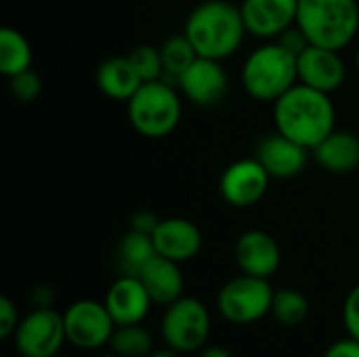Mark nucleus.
I'll use <instances>...</instances> for the list:
<instances>
[{
	"instance_id": "1",
	"label": "nucleus",
	"mask_w": 359,
	"mask_h": 357,
	"mask_svg": "<svg viewBox=\"0 0 359 357\" xmlns=\"http://www.w3.org/2000/svg\"><path fill=\"white\" fill-rule=\"evenodd\" d=\"M273 122L278 133L311 151L337 128V109L328 93L297 82L273 103Z\"/></svg>"
},
{
	"instance_id": "2",
	"label": "nucleus",
	"mask_w": 359,
	"mask_h": 357,
	"mask_svg": "<svg viewBox=\"0 0 359 357\" xmlns=\"http://www.w3.org/2000/svg\"><path fill=\"white\" fill-rule=\"evenodd\" d=\"M183 34L198 57L225 61L240 50L248 34L242 11L229 0H204L185 19Z\"/></svg>"
},
{
	"instance_id": "3",
	"label": "nucleus",
	"mask_w": 359,
	"mask_h": 357,
	"mask_svg": "<svg viewBox=\"0 0 359 357\" xmlns=\"http://www.w3.org/2000/svg\"><path fill=\"white\" fill-rule=\"evenodd\" d=\"M240 82L248 97L263 103H276L299 82L297 55L278 40H265L244 59Z\"/></svg>"
},
{
	"instance_id": "4",
	"label": "nucleus",
	"mask_w": 359,
	"mask_h": 357,
	"mask_svg": "<svg viewBox=\"0 0 359 357\" xmlns=\"http://www.w3.org/2000/svg\"><path fill=\"white\" fill-rule=\"evenodd\" d=\"M297 25L311 44L343 50L359 32V0H299Z\"/></svg>"
},
{
	"instance_id": "5",
	"label": "nucleus",
	"mask_w": 359,
	"mask_h": 357,
	"mask_svg": "<svg viewBox=\"0 0 359 357\" xmlns=\"http://www.w3.org/2000/svg\"><path fill=\"white\" fill-rule=\"evenodd\" d=\"M126 116L139 135L147 139L168 137L181 122L183 95L177 84L166 78L143 82L126 101Z\"/></svg>"
},
{
	"instance_id": "6",
	"label": "nucleus",
	"mask_w": 359,
	"mask_h": 357,
	"mask_svg": "<svg viewBox=\"0 0 359 357\" xmlns=\"http://www.w3.org/2000/svg\"><path fill=\"white\" fill-rule=\"evenodd\" d=\"M160 330L166 347H172L179 353H194L208 341L210 314L202 301L183 295L166 307Z\"/></svg>"
},
{
	"instance_id": "7",
	"label": "nucleus",
	"mask_w": 359,
	"mask_h": 357,
	"mask_svg": "<svg viewBox=\"0 0 359 357\" xmlns=\"http://www.w3.org/2000/svg\"><path fill=\"white\" fill-rule=\"evenodd\" d=\"M273 292L269 280L242 274L219 290L217 307L231 324H252L271 314Z\"/></svg>"
},
{
	"instance_id": "8",
	"label": "nucleus",
	"mask_w": 359,
	"mask_h": 357,
	"mask_svg": "<svg viewBox=\"0 0 359 357\" xmlns=\"http://www.w3.org/2000/svg\"><path fill=\"white\" fill-rule=\"evenodd\" d=\"M13 337L21 357H55L67 341L63 314L50 307H34L19 322Z\"/></svg>"
},
{
	"instance_id": "9",
	"label": "nucleus",
	"mask_w": 359,
	"mask_h": 357,
	"mask_svg": "<svg viewBox=\"0 0 359 357\" xmlns=\"http://www.w3.org/2000/svg\"><path fill=\"white\" fill-rule=\"evenodd\" d=\"M63 324L67 343L86 351L109 345V339L116 330V322L111 320L105 303L93 299L72 303L63 314Z\"/></svg>"
},
{
	"instance_id": "10",
	"label": "nucleus",
	"mask_w": 359,
	"mask_h": 357,
	"mask_svg": "<svg viewBox=\"0 0 359 357\" xmlns=\"http://www.w3.org/2000/svg\"><path fill=\"white\" fill-rule=\"evenodd\" d=\"M269 173L263 164L252 158H242L231 162L219 181V191L223 200L233 208H250L259 204L269 189Z\"/></svg>"
},
{
	"instance_id": "11",
	"label": "nucleus",
	"mask_w": 359,
	"mask_h": 357,
	"mask_svg": "<svg viewBox=\"0 0 359 357\" xmlns=\"http://www.w3.org/2000/svg\"><path fill=\"white\" fill-rule=\"evenodd\" d=\"M175 84L189 103L198 107H212L227 97L229 76L223 67V61L198 57L177 78Z\"/></svg>"
},
{
	"instance_id": "12",
	"label": "nucleus",
	"mask_w": 359,
	"mask_h": 357,
	"mask_svg": "<svg viewBox=\"0 0 359 357\" xmlns=\"http://www.w3.org/2000/svg\"><path fill=\"white\" fill-rule=\"evenodd\" d=\"M240 11L250 36L278 40L297 23L299 0H242Z\"/></svg>"
},
{
	"instance_id": "13",
	"label": "nucleus",
	"mask_w": 359,
	"mask_h": 357,
	"mask_svg": "<svg viewBox=\"0 0 359 357\" xmlns=\"http://www.w3.org/2000/svg\"><path fill=\"white\" fill-rule=\"evenodd\" d=\"M297 69L301 84H307L328 95L337 93L347 78V65L341 57V50L316 44H309L297 57Z\"/></svg>"
},
{
	"instance_id": "14",
	"label": "nucleus",
	"mask_w": 359,
	"mask_h": 357,
	"mask_svg": "<svg viewBox=\"0 0 359 357\" xmlns=\"http://www.w3.org/2000/svg\"><path fill=\"white\" fill-rule=\"evenodd\" d=\"M311 151L301 143L292 141L282 133L265 135L255 151V158L263 164L271 179H294L299 177L309 162Z\"/></svg>"
},
{
	"instance_id": "15",
	"label": "nucleus",
	"mask_w": 359,
	"mask_h": 357,
	"mask_svg": "<svg viewBox=\"0 0 359 357\" xmlns=\"http://www.w3.org/2000/svg\"><path fill=\"white\" fill-rule=\"evenodd\" d=\"M236 263L242 274L269 280L282 263V252L276 238L263 229L244 231L233 248Z\"/></svg>"
},
{
	"instance_id": "16",
	"label": "nucleus",
	"mask_w": 359,
	"mask_h": 357,
	"mask_svg": "<svg viewBox=\"0 0 359 357\" xmlns=\"http://www.w3.org/2000/svg\"><path fill=\"white\" fill-rule=\"evenodd\" d=\"M156 252L175 263L191 261L202 250V231L200 227L183 217L160 219L156 231L151 234Z\"/></svg>"
},
{
	"instance_id": "17",
	"label": "nucleus",
	"mask_w": 359,
	"mask_h": 357,
	"mask_svg": "<svg viewBox=\"0 0 359 357\" xmlns=\"http://www.w3.org/2000/svg\"><path fill=\"white\" fill-rule=\"evenodd\" d=\"M103 303L116 326H124V324H141L149 311L151 299L137 276H120L109 286Z\"/></svg>"
},
{
	"instance_id": "18",
	"label": "nucleus",
	"mask_w": 359,
	"mask_h": 357,
	"mask_svg": "<svg viewBox=\"0 0 359 357\" xmlns=\"http://www.w3.org/2000/svg\"><path fill=\"white\" fill-rule=\"evenodd\" d=\"M179 265L181 263H175L166 257L156 255L143 267V271L137 276L143 282L151 303L168 307L170 303H175L183 297L185 278H183V271Z\"/></svg>"
},
{
	"instance_id": "19",
	"label": "nucleus",
	"mask_w": 359,
	"mask_h": 357,
	"mask_svg": "<svg viewBox=\"0 0 359 357\" xmlns=\"http://www.w3.org/2000/svg\"><path fill=\"white\" fill-rule=\"evenodd\" d=\"M313 160L332 175H349L359 168V137L351 130L334 128L316 149Z\"/></svg>"
},
{
	"instance_id": "20",
	"label": "nucleus",
	"mask_w": 359,
	"mask_h": 357,
	"mask_svg": "<svg viewBox=\"0 0 359 357\" xmlns=\"http://www.w3.org/2000/svg\"><path fill=\"white\" fill-rule=\"evenodd\" d=\"M95 82L99 86V90L114 99V101H128L139 86L143 84L141 76L137 74L135 65L130 63L128 55L124 57H109L105 59L95 74Z\"/></svg>"
},
{
	"instance_id": "21",
	"label": "nucleus",
	"mask_w": 359,
	"mask_h": 357,
	"mask_svg": "<svg viewBox=\"0 0 359 357\" xmlns=\"http://www.w3.org/2000/svg\"><path fill=\"white\" fill-rule=\"evenodd\" d=\"M156 255L154 238L147 234L128 229L118 242V267L122 276H139Z\"/></svg>"
},
{
	"instance_id": "22",
	"label": "nucleus",
	"mask_w": 359,
	"mask_h": 357,
	"mask_svg": "<svg viewBox=\"0 0 359 357\" xmlns=\"http://www.w3.org/2000/svg\"><path fill=\"white\" fill-rule=\"evenodd\" d=\"M34 50L29 40L15 27L0 29V72L6 78H13L25 69H32Z\"/></svg>"
},
{
	"instance_id": "23",
	"label": "nucleus",
	"mask_w": 359,
	"mask_h": 357,
	"mask_svg": "<svg viewBox=\"0 0 359 357\" xmlns=\"http://www.w3.org/2000/svg\"><path fill=\"white\" fill-rule=\"evenodd\" d=\"M154 339L149 330L141 324H124L116 326L111 339H109V349L111 353L120 357H147L154 349Z\"/></svg>"
},
{
	"instance_id": "24",
	"label": "nucleus",
	"mask_w": 359,
	"mask_h": 357,
	"mask_svg": "<svg viewBox=\"0 0 359 357\" xmlns=\"http://www.w3.org/2000/svg\"><path fill=\"white\" fill-rule=\"evenodd\" d=\"M162 61H164V78L177 82V78L198 59V53L185 34L170 36L160 46Z\"/></svg>"
},
{
	"instance_id": "25",
	"label": "nucleus",
	"mask_w": 359,
	"mask_h": 357,
	"mask_svg": "<svg viewBox=\"0 0 359 357\" xmlns=\"http://www.w3.org/2000/svg\"><path fill=\"white\" fill-rule=\"evenodd\" d=\"M271 316L282 326H301L309 316V301L297 288H280L273 292Z\"/></svg>"
},
{
	"instance_id": "26",
	"label": "nucleus",
	"mask_w": 359,
	"mask_h": 357,
	"mask_svg": "<svg viewBox=\"0 0 359 357\" xmlns=\"http://www.w3.org/2000/svg\"><path fill=\"white\" fill-rule=\"evenodd\" d=\"M128 59L135 65V69H137V74L141 76L143 82H151V80H162L164 78V61H162L160 46H151V44L135 46L128 53Z\"/></svg>"
},
{
	"instance_id": "27",
	"label": "nucleus",
	"mask_w": 359,
	"mask_h": 357,
	"mask_svg": "<svg viewBox=\"0 0 359 357\" xmlns=\"http://www.w3.org/2000/svg\"><path fill=\"white\" fill-rule=\"evenodd\" d=\"M8 90L11 95L21 103H32L42 93V80L34 69H25L13 78H8Z\"/></svg>"
},
{
	"instance_id": "28",
	"label": "nucleus",
	"mask_w": 359,
	"mask_h": 357,
	"mask_svg": "<svg viewBox=\"0 0 359 357\" xmlns=\"http://www.w3.org/2000/svg\"><path fill=\"white\" fill-rule=\"evenodd\" d=\"M343 324L349 337L359 341V284L351 288L343 305Z\"/></svg>"
},
{
	"instance_id": "29",
	"label": "nucleus",
	"mask_w": 359,
	"mask_h": 357,
	"mask_svg": "<svg viewBox=\"0 0 359 357\" xmlns=\"http://www.w3.org/2000/svg\"><path fill=\"white\" fill-rule=\"evenodd\" d=\"M19 316H17V307L8 297H0V339H8L15 335L17 326H19Z\"/></svg>"
},
{
	"instance_id": "30",
	"label": "nucleus",
	"mask_w": 359,
	"mask_h": 357,
	"mask_svg": "<svg viewBox=\"0 0 359 357\" xmlns=\"http://www.w3.org/2000/svg\"><path fill=\"white\" fill-rule=\"evenodd\" d=\"M278 42H280L284 48H288L292 55H297V57H299V55H301V53L311 44V42L307 40V36L303 34V29H301L297 23H294L292 27H288V29L278 38Z\"/></svg>"
},
{
	"instance_id": "31",
	"label": "nucleus",
	"mask_w": 359,
	"mask_h": 357,
	"mask_svg": "<svg viewBox=\"0 0 359 357\" xmlns=\"http://www.w3.org/2000/svg\"><path fill=\"white\" fill-rule=\"evenodd\" d=\"M324 357H359V341L347 335V339H341V341L332 343L326 349Z\"/></svg>"
},
{
	"instance_id": "32",
	"label": "nucleus",
	"mask_w": 359,
	"mask_h": 357,
	"mask_svg": "<svg viewBox=\"0 0 359 357\" xmlns=\"http://www.w3.org/2000/svg\"><path fill=\"white\" fill-rule=\"evenodd\" d=\"M158 223H160V219L154 213H149V210H139V213H135L130 217V229L147 234V236H151L156 231Z\"/></svg>"
},
{
	"instance_id": "33",
	"label": "nucleus",
	"mask_w": 359,
	"mask_h": 357,
	"mask_svg": "<svg viewBox=\"0 0 359 357\" xmlns=\"http://www.w3.org/2000/svg\"><path fill=\"white\" fill-rule=\"evenodd\" d=\"M198 357H231V353L225 347H221V345H212V347L202 349Z\"/></svg>"
},
{
	"instance_id": "34",
	"label": "nucleus",
	"mask_w": 359,
	"mask_h": 357,
	"mask_svg": "<svg viewBox=\"0 0 359 357\" xmlns=\"http://www.w3.org/2000/svg\"><path fill=\"white\" fill-rule=\"evenodd\" d=\"M147 357H181V353L175 351L172 347H166V349H156V351H151Z\"/></svg>"
},
{
	"instance_id": "35",
	"label": "nucleus",
	"mask_w": 359,
	"mask_h": 357,
	"mask_svg": "<svg viewBox=\"0 0 359 357\" xmlns=\"http://www.w3.org/2000/svg\"><path fill=\"white\" fill-rule=\"evenodd\" d=\"M355 67H358V72H359V46H358V50H355Z\"/></svg>"
},
{
	"instance_id": "36",
	"label": "nucleus",
	"mask_w": 359,
	"mask_h": 357,
	"mask_svg": "<svg viewBox=\"0 0 359 357\" xmlns=\"http://www.w3.org/2000/svg\"><path fill=\"white\" fill-rule=\"evenodd\" d=\"M99 357H120V356H116V353H107V356H99Z\"/></svg>"
},
{
	"instance_id": "37",
	"label": "nucleus",
	"mask_w": 359,
	"mask_h": 357,
	"mask_svg": "<svg viewBox=\"0 0 359 357\" xmlns=\"http://www.w3.org/2000/svg\"><path fill=\"white\" fill-rule=\"evenodd\" d=\"M55 357H59V356H55Z\"/></svg>"
}]
</instances>
